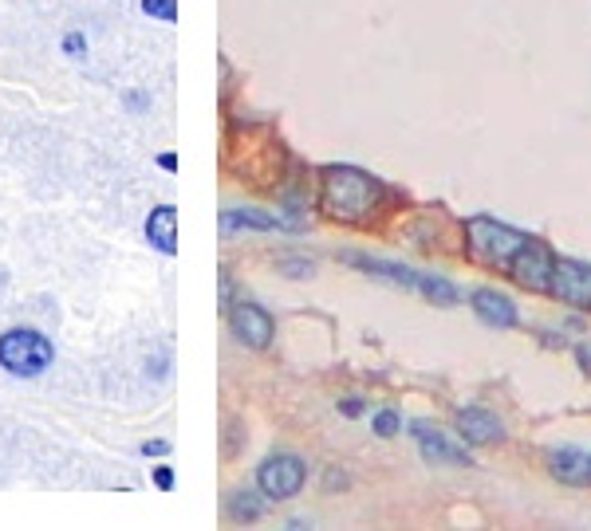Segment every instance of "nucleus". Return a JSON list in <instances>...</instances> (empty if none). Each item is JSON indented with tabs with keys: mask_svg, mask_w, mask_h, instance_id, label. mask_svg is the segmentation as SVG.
<instances>
[{
	"mask_svg": "<svg viewBox=\"0 0 591 531\" xmlns=\"http://www.w3.org/2000/svg\"><path fill=\"white\" fill-rule=\"evenodd\" d=\"M320 213L339 225H371L386 205V186L359 166H324L320 169Z\"/></svg>",
	"mask_w": 591,
	"mask_h": 531,
	"instance_id": "f257e3e1",
	"label": "nucleus"
},
{
	"mask_svg": "<svg viewBox=\"0 0 591 531\" xmlns=\"http://www.w3.org/2000/svg\"><path fill=\"white\" fill-rule=\"evenodd\" d=\"M529 245V236L521 228L501 225L493 216H470L465 221V260L485 272H505L509 275L517 252Z\"/></svg>",
	"mask_w": 591,
	"mask_h": 531,
	"instance_id": "f03ea898",
	"label": "nucleus"
},
{
	"mask_svg": "<svg viewBox=\"0 0 591 531\" xmlns=\"http://www.w3.org/2000/svg\"><path fill=\"white\" fill-rule=\"evenodd\" d=\"M56 363V346L36 327H12L0 334V370H9L12 378H39Z\"/></svg>",
	"mask_w": 591,
	"mask_h": 531,
	"instance_id": "7ed1b4c3",
	"label": "nucleus"
},
{
	"mask_svg": "<svg viewBox=\"0 0 591 531\" xmlns=\"http://www.w3.org/2000/svg\"><path fill=\"white\" fill-rule=\"evenodd\" d=\"M304 481H308V464L296 452H273L256 469V488H260L265 500H292V496H300Z\"/></svg>",
	"mask_w": 591,
	"mask_h": 531,
	"instance_id": "20e7f679",
	"label": "nucleus"
},
{
	"mask_svg": "<svg viewBox=\"0 0 591 531\" xmlns=\"http://www.w3.org/2000/svg\"><path fill=\"white\" fill-rule=\"evenodd\" d=\"M548 295L552 299H560L564 307L591 311V264H583V260H568V256H556Z\"/></svg>",
	"mask_w": 591,
	"mask_h": 531,
	"instance_id": "39448f33",
	"label": "nucleus"
},
{
	"mask_svg": "<svg viewBox=\"0 0 591 531\" xmlns=\"http://www.w3.org/2000/svg\"><path fill=\"white\" fill-rule=\"evenodd\" d=\"M229 331H233V339L241 346L268 351V346H273L276 323H273V315H268L260 304H253V299H241V304L229 307Z\"/></svg>",
	"mask_w": 591,
	"mask_h": 531,
	"instance_id": "423d86ee",
	"label": "nucleus"
},
{
	"mask_svg": "<svg viewBox=\"0 0 591 531\" xmlns=\"http://www.w3.org/2000/svg\"><path fill=\"white\" fill-rule=\"evenodd\" d=\"M552 264H556V256L544 240H529V245L517 252L512 260L509 275L512 284L524 287V292H536V295H548V284H552Z\"/></svg>",
	"mask_w": 591,
	"mask_h": 531,
	"instance_id": "0eeeda50",
	"label": "nucleus"
},
{
	"mask_svg": "<svg viewBox=\"0 0 591 531\" xmlns=\"http://www.w3.org/2000/svg\"><path fill=\"white\" fill-rule=\"evenodd\" d=\"M410 437L418 441V449H422V461L426 464H445V469H470V464H473L465 441L453 445L450 437L433 429L430 422H414L410 425Z\"/></svg>",
	"mask_w": 591,
	"mask_h": 531,
	"instance_id": "6e6552de",
	"label": "nucleus"
},
{
	"mask_svg": "<svg viewBox=\"0 0 591 531\" xmlns=\"http://www.w3.org/2000/svg\"><path fill=\"white\" fill-rule=\"evenodd\" d=\"M453 425H457V437H462L465 445H501L505 441V422H501V417H497V413H489V410H477V405H470V410H457Z\"/></svg>",
	"mask_w": 591,
	"mask_h": 531,
	"instance_id": "1a4fd4ad",
	"label": "nucleus"
},
{
	"mask_svg": "<svg viewBox=\"0 0 591 531\" xmlns=\"http://www.w3.org/2000/svg\"><path fill=\"white\" fill-rule=\"evenodd\" d=\"M470 307L485 327H493V331H509V327H517V319H521V315H517V304H512L505 292H497V287H477V292L470 295Z\"/></svg>",
	"mask_w": 591,
	"mask_h": 531,
	"instance_id": "9d476101",
	"label": "nucleus"
},
{
	"mask_svg": "<svg viewBox=\"0 0 591 531\" xmlns=\"http://www.w3.org/2000/svg\"><path fill=\"white\" fill-rule=\"evenodd\" d=\"M339 260L359 268V272L374 275V280H386V284H394V287H410V292L418 287V275H422L406 264H394V260H379V256H363V252H344Z\"/></svg>",
	"mask_w": 591,
	"mask_h": 531,
	"instance_id": "9b49d317",
	"label": "nucleus"
},
{
	"mask_svg": "<svg viewBox=\"0 0 591 531\" xmlns=\"http://www.w3.org/2000/svg\"><path fill=\"white\" fill-rule=\"evenodd\" d=\"M548 472L560 484L583 488V484H591V457L580 449H556V452H548Z\"/></svg>",
	"mask_w": 591,
	"mask_h": 531,
	"instance_id": "f8f14e48",
	"label": "nucleus"
},
{
	"mask_svg": "<svg viewBox=\"0 0 591 531\" xmlns=\"http://www.w3.org/2000/svg\"><path fill=\"white\" fill-rule=\"evenodd\" d=\"M147 240L150 248H158L162 256L177 252V209L174 205H158L147 216Z\"/></svg>",
	"mask_w": 591,
	"mask_h": 531,
	"instance_id": "ddd939ff",
	"label": "nucleus"
},
{
	"mask_svg": "<svg viewBox=\"0 0 591 531\" xmlns=\"http://www.w3.org/2000/svg\"><path fill=\"white\" fill-rule=\"evenodd\" d=\"M221 228L233 233V228H253V233H273V228H285L276 213H260V209H225L221 213Z\"/></svg>",
	"mask_w": 591,
	"mask_h": 531,
	"instance_id": "4468645a",
	"label": "nucleus"
},
{
	"mask_svg": "<svg viewBox=\"0 0 591 531\" xmlns=\"http://www.w3.org/2000/svg\"><path fill=\"white\" fill-rule=\"evenodd\" d=\"M414 292L422 295V299H430L433 307H453L462 299V292H457L445 275H426V272L418 275V287H414Z\"/></svg>",
	"mask_w": 591,
	"mask_h": 531,
	"instance_id": "2eb2a0df",
	"label": "nucleus"
},
{
	"mask_svg": "<svg viewBox=\"0 0 591 531\" xmlns=\"http://www.w3.org/2000/svg\"><path fill=\"white\" fill-rule=\"evenodd\" d=\"M225 511H229V520H236V523H256L260 516H265V504L256 500L253 492H233L229 504H225Z\"/></svg>",
	"mask_w": 591,
	"mask_h": 531,
	"instance_id": "dca6fc26",
	"label": "nucleus"
},
{
	"mask_svg": "<svg viewBox=\"0 0 591 531\" xmlns=\"http://www.w3.org/2000/svg\"><path fill=\"white\" fill-rule=\"evenodd\" d=\"M371 433H379L383 441H391V437H398V433H403V417H398L394 410H379L371 417Z\"/></svg>",
	"mask_w": 591,
	"mask_h": 531,
	"instance_id": "f3484780",
	"label": "nucleus"
},
{
	"mask_svg": "<svg viewBox=\"0 0 591 531\" xmlns=\"http://www.w3.org/2000/svg\"><path fill=\"white\" fill-rule=\"evenodd\" d=\"M142 12L154 20H162V24H174L177 20V0H142Z\"/></svg>",
	"mask_w": 591,
	"mask_h": 531,
	"instance_id": "a211bd4d",
	"label": "nucleus"
},
{
	"mask_svg": "<svg viewBox=\"0 0 591 531\" xmlns=\"http://www.w3.org/2000/svg\"><path fill=\"white\" fill-rule=\"evenodd\" d=\"M276 268H280L285 275H292V280H308V275L315 272L312 260H296V256H280V260H276Z\"/></svg>",
	"mask_w": 591,
	"mask_h": 531,
	"instance_id": "6ab92c4d",
	"label": "nucleus"
},
{
	"mask_svg": "<svg viewBox=\"0 0 591 531\" xmlns=\"http://www.w3.org/2000/svg\"><path fill=\"white\" fill-rule=\"evenodd\" d=\"M154 484L162 492H174V469H170V464H158V469H154Z\"/></svg>",
	"mask_w": 591,
	"mask_h": 531,
	"instance_id": "aec40b11",
	"label": "nucleus"
},
{
	"mask_svg": "<svg viewBox=\"0 0 591 531\" xmlns=\"http://www.w3.org/2000/svg\"><path fill=\"white\" fill-rule=\"evenodd\" d=\"M138 452H142V457H166L170 441H142V445H138Z\"/></svg>",
	"mask_w": 591,
	"mask_h": 531,
	"instance_id": "412c9836",
	"label": "nucleus"
},
{
	"mask_svg": "<svg viewBox=\"0 0 591 531\" xmlns=\"http://www.w3.org/2000/svg\"><path fill=\"white\" fill-rule=\"evenodd\" d=\"M83 48H88V39L79 36V32H71V36L63 39V51H68V56H79V51H83Z\"/></svg>",
	"mask_w": 591,
	"mask_h": 531,
	"instance_id": "4be33fe9",
	"label": "nucleus"
},
{
	"mask_svg": "<svg viewBox=\"0 0 591 531\" xmlns=\"http://www.w3.org/2000/svg\"><path fill=\"white\" fill-rule=\"evenodd\" d=\"M339 413H344V417H359V413H363V402H359V398H344V402H339Z\"/></svg>",
	"mask_w": 591,
	"mask_h": 531,
	"instance_id": "5701e85b",
	"label": "nucleus"
},
{
	"mask_svg": "<svg viewBox=\"0 0 591 531\" xmlns=\"http://www.w3.org/2000/svg\"><path fill=\"white\" fill-rule=\"evenodd\" d=\"M158 169H166V174H177V154H158Z\"/></svg>",
	"mask_w": 591,
	"mask_h": 531,
	"instance_id": "b1692460",
	"label": "nucleus"
},
{
	"mask_svg": "<svg viewBox=\"0 0 591 531\" xmlns=\"http://www.w3.org/2000/svg\"><path fill=\"white\" fill-rule=\"evenodd\" d=\"M580 366H583V374H591V346H580Z\"/></svg>",
	"mask_w": 591,
	"mask_h": 531,
	"instance_id": "393cba45",
	"label": "nucleus"
}]
</instances>
